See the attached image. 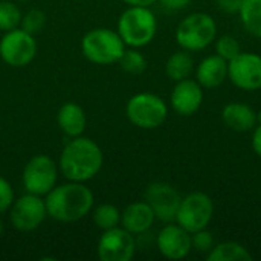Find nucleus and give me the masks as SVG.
Wrapping results in <instances>:
<instances>
[{
    "label": "nucleus",
    "mask_w": 261,
    "mask_h": 261,
    "mask_svg": "<svg viewBox=\"0 0 261 261\" xmlns=\"http://www.w3.org/2000/svg\"><path fill=\"white\" fill-rule=\"evenodd\" d=\"M104 156L99 145L89 138H72L60 154L58 170L72 182H87L102 168Z\"/></svg>",
    "instance_id": "obj_1"
},
{
    "label": "nucleus",
    "mask_w": 261,
    "mask_h": 261,
    "mask_svg": "<svg viewBox=\"0 0 261 261\" xmlns=\"http://www.w3.org/2000/svg\"><path fill=\"white\" fill-rule=\"evenodd\" d=\"M93 193L84 182H72L55 185L46 194L47 216L57 222L73 223L86 217L93 208Z\"/></svg>",
    "instance_id": "obj_2"
},
{
    "label": "nucleus",
    "mask_w": 261,
    "mask_h": 261,
    "mask_svg": "<svg viewBox=\"0 0 261 261\" xmlns=\"http://www.w3.org/2000/svg\"><path fill=\"white\" fill-rule=\"evenodd\" d=\"M158 31V20L148 6H128L118 20V34L125 46L144 47L150 44Z\"/></svg>",
    "instance_id": "obj_3"
},
{
    "label": "nucleus",
    "mask_w": 261,
    "mask_h": 261,
    "mask_svg": "<svg viewBox=\"0 0 261 261\" xmlns=\"http://www.w3.org/2000/svg\"><path fill=\"white\" fill-rule=\"evenodd\" d=\"M125 50V43L121 35L107 28H96L89 31L81 40L83 55L95 64L118 63Z\"/></svg>",
    "instance_id": "obj_4"
},
{
    "label": "nucleus",
    "mask_w": 261,
    "mask_h": 261,
    "mask_svg": "<svg viewBox=\"0 0 261 261\" xmlns=\"http://www.w3.org/2000/svg\"><path fill=\"white\" fill-rule=\"evenodd\" d=\"M217 35V24L210 14L194 12L184 18L176 29V40L188 52L208 47Z\"/></svg>",
    "instance_id": "obj_5"
},
{
    "label": "nucleus",
    "mask_w": 261,
    "mask_h": 261,
    "mask_svg": "<svg viewBox=\"0 0 261 261\" xmlns=\"http://www.w3.org/2000/svg\"><path fill=\"white\" fill-rule=\"evenodd\" d=\"M125 113L133 125L144 130H153L165 122L168 116V107L161 96L144 92L128 99Z\"/></svg>",
    "instance_id": "obj_6"
},
{
    "label": "nucleus",
    "mask_w": 261,
    "mask_h": 261,
    "mask_svg": "<svg viewBox=\"0 0 261 261\" xmlns=\"http://www.w3.org/2000/svg\"><path fill=\"white\" fill-rule=\"evenodd\" d=\"M214 216V203L205 193H191L180 200L176 223L190 234L208 228Z\"/></svg>",
    "instance_id": "obj_7"
},
{
    "label": "nucleus",
    "mask_w": 261,
    "mask_h": 261,
    "mask_svg": "<svg viewBox=\"0 0 261 261\" xmlns=\"http://www.w3.org/2000/svg\"><path fill=\"white\" fill-rule=\"evenodd\" d=\"M58 179V167L46 154H37L23 168V187L28 193L37 196H46Z\"/></svg>",
    "instance_id": "obj_8"
},
{
    "label": "nucleus",
    "mask_w": 261,
    "mask_h": 261,
    "mask_svg": "<svg viewBox=\"0 0 261 261\" xmlns=\"http://www.w3.org/2000/svg\"><path fill=\"white\" fill-rule=\"evenodd\" d=\"M37 55V41L32 34L23 31L20 26L5 32L0 40V57L12 67L28 66Z\"/></svg>",
    "instance_id": "obj_9"
},
{
    "label": "nucleus",
    "mask_w": 261,
    "mask_h": 261,
    "mask_svg": "<svg viewBox=\"0 0 261 261\" xmlns=\"http://www.w3.org/2000/svg\"><path fill=\"white\" fill-rule=\"evenodd\" d=\"M9 210H11L9 219L12 226L21 232L35 231L47 216L46 202L41 199V196L31 194V193L14 200Z\"/></svg>",
    "instance_id": "obj_10"
},
{
    "label": "nucleus",
    "mask_w": 261,
    "mask_h": 261,
    "mask_svg": "<svg viewBox=\"0 0 261 261\" xmlns=\"http://www.w3.org/2000/svg\"><path fill=\"white\" fill-rule=\"evenodd\" d=\"M228 78L242 90L261 89V57L252 52H240L228 61Z\"/></svg>",
    "instance_id": "obj_11"
},
{
    "label": "nucleus",
    "mask_w": 261,
    "mask_h": 261,
    "mask_svg": "<svg viewBox=\"0 0 261 261\" xmlns=\"http://www.w3.org/2000/svg\"><path fill=\"white\" fill-rule=\"evenodd\" d=\"M135 251V237L122 226L104 231L98 242V257L101 261H130Z\"/></svg>",
    "instance_id": "obj_12"
},
{
    "label": "nucleus",
    "mask_w": 261,
    "mask_h": 261,
    "mask_svg": "<svg viewBox=\"0 0 261 261\" xmlns=\"http://www.w3.org/2000/svg\"><path fill=\"white\" fill-rule=\"evenodd\" d=\"M180 194L168 184H151L145 191V202L151 206L156 219L171 223L176 220V214L180 205Z\"/></svg>",
    "instance_id": "obj_13"
},
{
    "label": "nucleus",
    "mask_w": 261,
    "mask_h": 261,
    "mask_svg": "<svg viewBox=\"0 0 261 261\" xmlns=\"http://www.w3.org/2000/svg\"><path fill=\"white\" fill-rule=\"evenodd\" d=\"M158 249L168 260H182L193 249L191 234L180 225H167L158 236Z\"/></svg>",
    "instance_id": "obj_14"
},
{
    "label": "nucleus",
    "mask_w": 261,
    "mask_h": 261,
    "mask_svg": "<svg viewBox=\"0 0 261 261\" xmlns=\"http://www.w3.org/2000/svg\"><path fill=\"white\" fill-rule=\"evenodd\" d=\"M203 102L202 86L190 78L177 81L171 92V107L182 116L194 115Z\"/></svg>",
    "instance_id": "obj_15"
},
{
    "label": "nucleus",
    "mask_w": 261,
    "mask_h": 261,
    "mask_svg": "<svg viewBox=\"0 0 261 261\" xmlns=\"http://www.w3.org/2000/svg\"><path fill=\"white\" fill-rule=\"evenodd\" d=\"M156 220V216L151 210V206L147 202H135L130 203L122 213H121V226L136 234L147 232Z\"/></svg>",
    "instance_id": "obj_16"
},
{
    "label": "nucleus",
    "mask_w": 261,
    "mask_h": 261,
    "mask_svg": "<svg viewBox=\"0 0 261 261\" xmlns=\"http://www.w3.org/2000/svg\"><path fill=\"white\" fill-rule=\"evenodd\" d=\"M225 125L237 133H246L257 127V112L243 102H229L222 110Z\"/></svg>",
    "instance_id": "obj_17"
},
{
    "label": "nucleus",
    "mask_w": 261,
    "mask_h": 261,
    "mask_svg": "<svg viewBox=\"0 0 261 261\" xmlns=\"http://www.w3.org/2000/svg\"><path fill=\"white\" fill-rule=\"evenodd\" d=\"M196 78L202 87H219L228 78V61L220 55H210L203 58L196 69Z\"/></svg>",
    "instance_id": "obj_18"
},
{
    "label": "nucleus",
    "mask_w": 261,
    "mask_h": 261,
    "mask_svg": "<svg viewBox=\"0 0 261 261\" xmlns=\"http://www.w3.org/2000/svg\"><path fill=\"white\" fill-rule=\"evenodd\" d=\"M60 130L69 138H78L84 133L87 125L86 112L76 102H66L60 107L57 115Z\"/></svg>",
    "instance_id": "obj_19"
},
{
    "label": "nucleus",
    "mask_w": 261,
    "mask_h": 261,
    "mask_svg": "<svg viewBox=\"0 0 261 261\" xmlns=\"http://www.w3.org/2000/svg\"><path fill=\"white\" fill-rule=\"evenodd\" d=\"M251 252L237 242L216 245L208 252V261H251Z\"/></svg>",
    "instance_id": "obj_20"
},
{
    "label": "nucleus",
    "mask_w": 261,
    "mask_h": 261,
    "mask_svg": "<svg viewBox=\"0 0 261 261\" xmlns=\"http://www.w3.org/2000/svg\"><path fill=\"white\" fill-rule=\"evenodd\" d=\"M193 69H194V61L191 55L188 54V50H180V52L173 54L165 64V72L168 78L176 83L188 78Z\"/></svg>",
    "instance_id": "obj_21"
},
{
    "label": "nucleus",
    "mask_w": 261,
    "mask_h": 261,
    "mask_svg": "<svg viewBox=\"0 0 261 261\" xmlns=\"http://www.w3.org/2000/svg\"><path fill=\"white\" fill-rule=\"evenodd\" d=\"M239 14L245 29L261 38V0H243Z\"/></svg>",
    "instance_id": "obj_22"
},
{
    "label": "nucleus",
    "mask_w": 261,
    "mask_h": 261,
    "mask_svg": "<svg viewBox=\"0 0 261 261\" xmlns=\"http://www.w3.org/2000/svg\"><path fill=\"white\" fill-rule=\"evenodd\" d=\"M93 222L96 228L107 231L121 225V211L110 203H102L93 210Z\"/></svg>",
    "instance_id": "obj_23"
},
{
    "label": "nucleus",
    "mask_w": 261,
    "mask_h": 261,
    "mask_svg": "<svg viewBox=\"0 0 261 261\" xmlns=\"http://www.w3.org/2000/svg\"><path fill=\"white\" fill-rule=\"evenodd\" d=\"M21 12L12 2L0 0V31L8 32L20 26Z\"/></svg>",
    "instance_id": "obj_24"
},
{
    "label": "nucleus",
    "mask_w": 261,
    "mask_h": 261,
    "mask_svg": "<svg viewBox=\"0 0 261 261\" xmlns=\"http://www.w3.org/2000/svg\"><path fill=\"white\" fill-rule=\"evenodd\" d=\"M118 63L121 64L122 70H125L132 75H139L147 69V60L136 47L124 50V54Z\"/></svg>",
    "instance_id": "obj_25"
},
{
    "label": "nucleus",
    "mask_w": 261,
    "mask_h": 261,
    "mask_svg": "<svg viewBox=\"0 0 261 261\" xmlns=\"http://www.w3.org/2000/svg\"><path fill=\"white\" fill-rule=\"evenodd\" d=\"M46 24V14L40 9H31L24 15H21L20 28L32 35L38 34Z\"/></svg>",
    "instance_id": "obj_26"
},
{
    "label": "nucleus",
    "mask_w": 261,
    "mask_h": 261,
    "mask_svg": "<svg viewBox=\"0 0 261 261\" xmlns=\"http://www.w3.org/2000/svg\"><path fill=\"white\" fill-rule=\"evenodd\" d=\"M216 50H217V55H220L226 61L232 60L234 57H237L242 52L239 41L231 35H225V37L219 38L216 43Z\"/></svg>",
    "instance_id": "obj_27"
},
{
    "label": "nucleus",
    "mask_w": 261,
    "mask_h": 261,
    "mask_svg": "<svg viewBox=\"0 0 261 261\" xmlns=\"http://www.w3.org/2000/svg\"><path fill=\"white\" fill-rule=\"evenodd\" d=\"M191 245L199 252H210L214 248V237L205 228V229H200V231L191 234Z\"/></svg>",
    "instance_id": "obj_28"
},
{
    "label": "nucleus",
    "mask_w": 261,
    "mask_h": 261,
    "mask_svg": "<svg viewBox=\"0 0 261 261\" xmlns=\"http://www.w3.org/2000/svg\"><path fill=\"white\" fill-rule=\"evenodd\" d=\"M14 190L11 187V184L0 176V214L2 213H6L12 203H14Z\"/></svg>",
    "instance_id": "obj_29"
},
{
    "label": "nucleus",
    "mask_w": 261,
    "mask_h": 261,
    "mask_svg": "<svg viewBox=\"0 0 261 261\" xmlns=\"http://www.w3.org/2000/svg\"><path fill=\"white\" fill-rule=\"evenodd\" d=\"M242 2H243V0H217L219 8H220L223 12H229V14L239 12V9H240V6H242Z\"/></svg>",
    "instance_id": "obj_30"
},
{
    "label": "nucleus",
    "mask_w": 261,
    "mask_h": 261,
    "mask_svg": "<svg viewBox=\"0 0 261 261\" xmlns=\"http://www.w3.org/2000/svg\"><path fill=\"white\" fill-rule=\"evenodd\" d=\"M162 3V6H165L167 9H173V11H179L184 9L190 5L191 0H159Z\"/></svg>",
    "instance_id": "obj_31"
},
{
    "label": "nucleus",
    "mask_w": 261,
    "mask_h": 261,
    "mask_svg": "<svg viewBox=\"0 0 261 261\" xmlns=\"http://www.w3.org/2000/svg\"><path fill=\"white\" fill-rule=\"evenodd\" d=\"M252 148L254 151L261 158V124H258L254 128V135H252Z\"/></svg>",
    "instance_id": "obj_32"
},
{
    "label": "nucleus",
    "mask_w": 261,
    "mask_h": 261,
    "mask_svg": "<svg viewBox=\"0 0 261 261\" xmlns=\"http://www.w3.org/2000/svg\"><path fill=\"white\" fill-rule=\"evenodd\" d=\"M122 2H125L128 6H148L150 8L158 0H122Z\"/></svg>",
    "instance_id": "obj_33"
},
{
    "label": "nucleus",
    "mask_w": 261,
    "mask_h": 261,
    "mask_svg": "<svg viewBox=\"0 0 261 261\" xmlns=\"http://www.w3.org/2000/svg\"><path fill=\"white\" fill-rule=\"evenodd\" d=\"M258 124H261V110L257 113V125H258Z\"/></svg>",
    "instance_id": "obj_34"
},
{
    "label": "nucleus",
    "mask_w": 261,
    "mask_h": 261,
    "mask_svg": "<svg viewBox=\"0 0 261 261\" xmlns=\"http://www.w3.org/2000/svg\"><path fill=\"white\" fill-rule=\"evenodd\" d=\"M2 232H3V222H2V219H0V236H2Z\"/></svg>",
    "instance_id": "obj_35"
},
{
    "label": "nucleus",
    "mask_w": 261,
    "mask_h": 261,
    "mask_svg": "<svg viewBox=\"0 0 261 261\" xmlns=\"http://www.w3.org/2000/svg\"><path fill=\"white\" fill-rule=\"evenodd\" d=\"M18 2H28V0H18Z\"/></svg>",
    "instance_id": "obj_36"
}]
</instances>
